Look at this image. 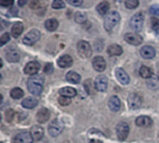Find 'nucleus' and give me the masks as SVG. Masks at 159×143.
I'll return each instance as SVG.
<instances>
[{
	"label": "nucleus",
	"instance_id": "2",
	"mask_svg": "<svg viewBox=\"0 0 159 143\" xmlns=\"http://www.w3.org/2000/svg\"><path fill=\"white\" fill-rule=\"evenodd\" d=\"M121 20V16L118 11H111L106 15L104 21V27L107 31H111L115 27Z\"/></svg>",
	"mask_w": 159,
	"mask_h": 143
},
{
	"label": "nucleus",
	"instance_id": "49",
	"mask_svg": "<svg viewBox=\"0 0 159 143\" xmlns=\"http://www.w3.org/2000/svg\"><path fill=\"white\" fill-rule=\"evenodd\" d=\"M1 120H2V115H1V113H0V122H1Z\"/></svg>",
	"mask_w": 159,
	"mask_h": 143
},
{
	"label": "nucleus",
	"instance_id": "4",
	"mask_svg": "<svg viewBox=\"0 0 159 143\" xmlns=\"http://www.w3.org/2000/svg\"><path fill=\"white\" fill-rule=\"evenodd\" d=\"M143 23H144L143 14L141 12H138L131 17L130 22H129V25L134 31L140 32L142 30V27H143Z\"/></svg>",
	"mask_w": 159,
	"mask_h": 143
},
{
	"label": "nucleus",
	"instance_id": "33",
	"mask_svg": "<svg viewBox=\"0 0 159 143\" xmlns=\"http://www.w3.org/2000/svg\"><path fill=\"white\" fill-rule=\"evenodd\" d=\"M125 7L129 10H134L136 8L139 7V0H125Z\"/></svg>",
	"mask_w": 159,
	"mask_h": 143
},
{
	"label": "nucleus",
	"instance_id": "28",
	"mask_svg": "<svg viewBox=\"0 0 159 143\" xmlns=\"http://www.w3.org/2000/svg\"><path fill=\"white\" fill-rule=\"evenodd\" d=\"M147 86L150 89H156L159 86V78L156 75H152L147 81Z\"/></svg>",
	"mask_w": 159,
	"mask_h": 143
},
{
	"label": "nucleus",
	"instance_id": "36",
	"mask_svg": "<svg viewBox=\"0 0 159 143\" xmlns=\"http://www.w3.org/2000/svg\"><path fill=\"white\" fill-rule=\"evenodd\" d=\"M58 102L61 106H68L70 103H71V99L69 97H66V96H61L59 98H58Z\"/></svg>",
	"mask_w": 159,
	"mask_h": 143
},
{
	"label": "nucleus",
	"instance_id": "41",
	"mask_svg": "<svg viewBox=\"0 0 159 143\" xmlns=\"http://www.w3.org/2000/svg\"><path fill=\"white\" fill-rule=\"evenodd\" d=\"M150 12L153 15H158L159 16V5H152L150 8Z\"/></svg>",
	"mask_w": 159,
	"mask_h": 143
},
{
	"label": "nucleus",
	"instance_id": "17",
	"mask_svg": "<svg viewBox=\"0 0 159 143\" xmlns=\"http://www.w3.org/2000/svg\"><path fill=\"white\" fill-rule=\"evenodd\" d=\"M30 134L34 140L39 141V140L42 139V137L44 136V129L40 125H35L31 128Z\"/></svg>",
	"mask_w": 159,
	"mask_h": 143
},
{
	"label": "nucleus",
	"instance_id": "15",
	"mask_svg": "<svg viewBox=\"0 0 159 143\" xmlns=\"http://www.w3.org/2000/svg\"><path fill=\"white\" fill-rule=\"evenodd\" d=\"M57 65H59V67L61 68H66L69 67L73 65V59L70 55L68 54H65L62 55L58 58L57 60Z\"/></svg>",
	"mask_w": 159,
	"mask_h": 143
},
{
	"label": "nucleus",
	"instance_id": "39",
	"mask_svg": "<svg viewBox=\"0 0 159 143\" xmlns=\"http://www.w3.org/2000/svg\"><path fill=\"white\" fill-rule=\"evenodd\" d=\"M52 71H53V65H52V64L48 63L45 65V67H44V72L46 74H51V73H52Z\"/></svg>",
	"mask_w": 159,
	"mask_h": 143
},
{
	"label": "nucleus",
	"instance_id": "27",
	"mask_svg": "<svg viewBox=\"0 0 159 143\" xmlns=\"http://www.w3.org/2000/svg\"><path fill=\"white\" fill-rule=\"evenodd\" d=\"M58 21L56 19H48L45 22V27L48 31L50 32H53L58 28Z\"/></svg>",
	"mask_w": 159,
	"mask_h": 143
},
{
	"label": "nucleus",
	"instance_id": "8",
	"mask_svg": "<svg viewBox=\"0 0 159 143\" xmlns=\"http://www.w3.org/2000/svg\"><path fill=\"white\" fill-rule=\"evenodd\" d=\"M128 107L131 109H139L142 105V98L138 94H131L127 98Z\"/></svg>",
	"mask_w": 159,
	"mask_h": 143
},
{
	"label": "nucleus",
	"instance_id": "1",
	"mask_svg": "<svg viewBox=\"0 0 159 143\" xmlns=\"http://www.w3.org/2000/svg\"><path fill=\"white\" fill-rule=\"evenodd\" d=\"M44 85V77L40 74H36L31 76L27 82L28 91L33 96H39L42 92Z\"/></svg>",
	"mask_w": 159,
	"mask_h": 143
},
{
	"label": "nucleus",
	"instance_id": "12",
	"mask_svg": "<svg viewBox=\"0 0 159 143\" xmlns=\"http://www.w3.org/2000/svg\"><path fill=\"white\" fill-rule=\"evenodd\" d=\"M40 68V65L36 62V61H31L29 63L26 64V65L25 66L24 68V71H25V73L27 74V75H36L38 72H39V70Z\"/></svg>",
	"mask_w": 159,
	"mask_h": 143
},
{
	"label": "nucleus",
	"instance_id": "9",
	"mask_svg": "<svg viewBox=\"0 0 159 143\" xmlns=\"http://www.w3.org/2000/svg\"><path fill=\"white\" fill-rule=\"evenodd\" d=\"M108 87V79L105 75H98L95 81V88L98 92H105Z\"/></svg>",
	"mask_w": 159,
	"mask_h": 143
},
{
	"label": "nucleus",
	"instance_id": "38",
	"mask_svg": "<svg viewBox=\"0 0 159 143\" xmlns=\"http://www.w3.org/2000/svg\"><path fill=\"white\" fill-rule=\"evenodd\" d=\"M151 25H152V27L154 31H158L159 30V20L157 18H154L152 17L151 19Z\"/></svg>",
	"mask_w": 159,
	"mask_h": 143
},
{
	"label": "nucleus",
	"instance_id": "44",
	"mask_svg": "<svg viewBox=\"0 0 159 143\" xmlns=\"http://www.w3.org/2000/svg\"><path fill=\"white\" fill-rule=\"evenodd\" d=\"M30 8L33 9V10H36V9L39 8V0H34V1H32L31 4H30Z\"/></svg>",
	"mask_w": 159,
	"mask_h": 143
},
{
	"label": "nucleus",
	"instance_id": "22",
	"mask_svg": "<svg viewBox=\"0 0 159 143\" xmlns=\"http://www.w3.org/2000/svg\"><path fill=\"white\" fill-rule=\"evenodd\" d=\"M39 101L37 98L33 97V96H29V97H26L25 98L23 101H22V106L25 108V109H34L35 107H37Z\"/></svg>",
	"mask_w": 159,
	"mask_h": 143
},
{
	"label": "nucleus",
	"instance_id": "24",
	"mask_svg": "<svg viewBox=\"0 0 159 143\" xmlns=\"http://www.w3.org/2000/svg\"><path fill=\"white\" fill-rule=\"evenodd\" d=\"M66 79L68 83H73V84H78L81 82V76L77 72H75V71H69L66 76Z\"/></svg>",
	"mask_w": 159,
	"mask_h": 143
},
{
	"label": "nucleus",
	"instance_id": "43",
	"mask_svg": "<svg viewBox=\"0 0 159 143\" xmlns=\"http://www.w3.org/2000/svg\"><path fill=\"white\" fill-rule=\"evenodd\" d=\"M92 80H86V82L84 83V88L87 91V94H91V88H92Z\"/></svg>",
	"mask_w": 159,
	"mask_h": 143
},
{
	"label": "nucleus",
	"instance_id": "30",
	"mask_svg": "<svg viewBox=\"0 0 159 143\" xmlns=\"http://www.w3.org/2000/svg\"><path fill=\"white\" fill-rule=\"evenodd\" d=\"M139 75H140V77L143 78V79H150L153 74H152V70H151L149 67L142 65V66L139 68Z\"/></svg>",
	"mask_w": 159,
	"mask_h": 143
},
{
	"label": "nucleus",
	"instance_id": "32",
	"mask_svg": "<svg viewBox=\"0 0 159 143\" xmlns=\"http://www.w3.org/2000/svg\"><path fill=\"white\" fill-rule=\"evenodd\" d=\"M74 20L77 24H84L87 21V16L85 13H83L81 11H78L74 15Z\"/></svg>",
	"mask_w": 159,
	"mask_h": 143
},
{
	"label": "nucleus",
	"instance_id": "31",
	"mask_svg": "<svg viewBox=\"0 0 159 143\" xmlns=\"http://www.w3.org/2000/svg\"><path fill=\"white\" fill-rule=\"evenodd\" d=\"M24 95H25V93L20 87H15L11 91V96L13 99H20L24 96Z\"/></svg>",
	"mask_w": 159,
	"mask_h": 143
},
{
	"label": "nucleus",
	"instance_id": "16",
	"mask_svg": "<svg viewBox=\"0 0 159 143\" xmlns=\"http://www.w3.org/2000/svg\"><path fill=\"white\" fill-rule=\"evenodd\" d=\"M50 116H51L50 110L48 109H46V108H41L37 112L36 118H37V121L39 123H46L50 119Z\"/></svg>",
	"mask_w": 159,
	"mask_h": 143
},
{
	"label": "nucleus",
	"instance_id": "14",
	"mask_svg": "<svg viewBox=\"0 0 159 143\" xmlns=\"http://www.w3.org/2000/svg\"><path fill=\"white\" fill-rule=\"evenodd\" d=\"M115 76H116V79L118 80V82L123 84V85H126L129 83L130 82V79H129V76L127 75V73L123 69V68H116L115 70Z\"/></svg>",
	"mask_w": 159,
	"mask_h": 143
},
{
	"label": "nucleus",
	"instance_id": "47",
	"mask_svg": "<svg viewBox=\"0 0 159 143\" xmlns=\"http://www.w3.org/2000/svg\"><path fill=\"white\" fill-rule=\"evenodd\" d=\"M2 101H3V96H2L1 94H0V104L2 103Z\"/></svg>",
	"mask_w": 159,
	"mask_h": 143
},
{
	"label": "nucleus",
	"instance_id": "7",
	"mask_svg": "<svg viewBox=\"0 0 159 143\" xmlns=\"http://www.w3.org/2000/svg\"><path fill=\"white\" fill-rule=\"evenodd\" d=\"M128 133H129V126L125 122H121L117 124L116 126V134L118 138L121 141H124L126 139V137L128 136Z\"/></svg>",
	"mask_w": 159,
	"mask_h": 143
},
{
	"label": "nucleus",
	"instance_id": "10",
	"mask_svg": "<svg viewBox=\"0 0 159 143\" xmlns=\"http://www.w3.org/2000/svg\"><path fill=\"white\" fill-rule=\"evenodd\" d=\"M125 40L133 46H139L142 43L143 39L142 37L137 33H126L125 35Z\"/></svg>",
	"mask_w": 159,
	"mask_h": 143
},
{
	"label": "nucleus",
	"instance_id": "11",
	"mask_svg": "<svg viewBox=\"0 0 159 143\" xmlns=\"http://www.w3.org/2000/svg\"><path fill=\"white\" fill-rule=\"evenodd\" d=\"M34 139L29 132H21L13 138V143H33Z\"/></svg>",
	"mask_w": 159,
	"mask_h": 143
},
{
	"label": "nucleus",
	"instance_id": "37",
	"mask_svg": "<svg viewBox=\"0 0 159 143\" xmlns=\"http://www.w3.org/2000/svg\"><path fill=\"white\" fill-rule=\"evenodd\" d=\"M14 0H0V6L4 8H9L13 6Z\"/></svg>",
	"mask_w": 159,
	"mask_h": 143
},
{
	"label": "nucleus",
	"instance_id": "20",
	"mask_svg": "<svg viewBox=\"0 0 159 143\" xmlns=\"http://www.w3.org/2000/svg\"><path fill=\"white\" fill-rule=\"evenodd\" d=\"M109 108L112 111H118L121 109V100L119 99L118 96H112L109 99Z\"/></svg>",
	"mask_w": 159,
	"mask_h": 143
},
{
	"label": "nucleus",
	"instance_id": "46",
	"mask_svg": "<svg viewBox=\"0 0 159 143\" xmlns=\"http://www.w3.org/2000/svg\"><path fill=\"white\" fill-rule=\"evenodd\" d=\"M89 143H103L102 140L100 139H98V138H93V139H90Z\"/></svg>",
	"mask_w": 159,
	"mask_h": 143
},
{
	"label": "nucleus",
	"instance_id": "6",
	"mask_svg": "<svg viewBox=\"0 0 159 143\" xmlns=\"http://www.w3.org/2000/svg\"><path fill=\"white\" fill-rule=\"evenodd\" d=\"M40 36H41V34L38 29H32L24 37L23 42H24V44L28 45V46L34 45L36 42H38L39 40Z\"/></svg>",
	"mask_w": 159,
	"mask_h": 143
},
{
	"label": "nucleus",
	"instance_id": "5",
	"mask_svg": "<svg viewBox=\"0 0 159 143\" xmlns=\"http://www.w3.org/2000/svg\"><path fill=\"white\" fill-rule=\"evenodd\" d=\"M64 130V123L58 120V119H55L53 120L50 125L48 126V132H49V135L52 137H56L58 136Z\"/></svg>",
	"mask_w": 159,
	"mask_h": 143
},
{
	"label": "nucleus",
	"instance_id": "48",
	"mask_svg": "<svg viewBox=\"0 0 159 143\" xmlns=\"http://www.w3.org/2000/svg\"><path fill=\"white\" fill-rule=\"evenodd\" d=\"M3 66V62H2V60L0 59V68H1Z\"/></svg>",
	"mask_w": 159,
	"mask_h": 143
},
{
	"label": "nucleus",
	"instance_id": "45",
	"mask_svg": "<svg viewBox=\"0 0 159 143\" xmlns=\"http://www.w3.org/2000/svg\"><path fill=\"white\" fill-rule=\"evenodd\" d=\"M29 2V0H18V6L19 7H24Z\"/></svg>",
	"mask_w": 159,
	"mask_h": 143
},
{
	"label": "nucleus",
	"instance_id": "42",
	"mask_svg": "<svg viewBox=\"0 0 159 143\" xmlns=\"http://www.w3.org/2000/svg\"><path fill=\"white\" fill-rule=\"evenodd\" d=\"M13 116H14V112L12 109H8L6 112V118L8 122H11L13 120Z\"/></svg>",
	"mask_w": 159,
	"mask_h": 143
},
{
	"label": "nucleus",
	"instance_id": "21",
	"mask_svg": "<svg viewBox=\"0 0 159 143\" xmlns=\"http://www.w3.org/2000/svg\"><path fill=\"white\" fill-rule=\"evenodd\" d=\"M24 31V25L20 22H16L12 25L11 27V36L14 38H19Z\"/></svg>",
	"mask_w": 159,
	"mask_h": 143
},
{
	"label": "nucleus",
	"instance_id": "35",
	"mask_svg": "<svg viewBox=\"0 0 159 143\" xmlns=\"http://www.w3.org/2000/svg\"><path fill=\"white\" fill-rule=\"evenodd\" d=\"M10 40H11V35L9 33L3 34L1 37H0V47H2L5 44H7Z\"/></svg>",
	"mask_w": 159,
	"mask_h": 143
},
{
	"label": "nucleus",
	"instance_id": "13",
	"mask_svg": "<svg viewBox=\"0 0 159 143\" xmlns=\"http://www.w3.org/2000/svg\"><path fill=\"white\" fill-rule=\"evenodd\" d=\"M92 64H93L94 69L96 71H98V72H103V71L106 69V66H107L106 61L102 56H96L93 59Z\"/></svg>",
	"mask_w": 159,
	"mask_h": 143
},
{
	"label": "nucleus",
	"instance_id": "34",
	"mask_svg": "<svg viewBox=\"0 0 159 143\" xmlns=\"http://www.w3.org/2000/svg\"><path fill=\"white\" fill-rule=\"evenodd\" d=\"M52 7L54 10H61L66 7V4L63 0H53L52 3Z\"/></svg>",
	"mask_w": 159,
	"mask_h": 143
},
{
	"label": "nucleus",
	"instance_id": "3",
	"mask_svg": "<svg viewBox=\"0 0 159 143\" xmlns=\"http://www.w3.org/2000/svg\"><path fill=\"white\" fill-rule=\"evenodd\" d=\"M77 50H78V53L82 58L87 59L90 58L92 55V48L91 45L85 41V40H81L79 41L77 44Z\"/></svg>",
	"mask_w": 159,
	"mask_h": 143
},
{
	"label": "nucleus",
	"instance_id": "40",
	"mask_svg": "<svg viewBox=\"0 0 159 143\" xmlns=\"http://www.w3.org/2000/svg\"><path fill=\"white\" fill-rule=\"evenodd\" d=\"M66 1L74 7H80L83 5V0H66Z\"/></svg>",
	"mask_w": 159,
	"mask_h": 143
},
{
	"label": "nucleus",
	"instance_id": "18",
	"mask_svg": "<svg viewBox=\"0 0 159 143\" xmlns=\"http://www.w3.org/2000/svg\"><path fill=\"white\" fill-rule=\"evenodd\" d=\"M21 58V54L18 50H8L6 52V59L10 63H17Z\"/></svg>",
	"mask_w": 159,
	"mask_h": 143
},
{
	"label": "nucleus",
	"instance_id": "26",
	"mask_svg": "<svg viewBox=\"0 0 159 143\" xmlns=\"http://www.w3.org/2000/svg\"><path fill=\"white\" fill-rule=\"evenodd\" d=\"M59 94L63 96H66V97H74L77 95V92L74 88L72 87H63L59 90Z\"/></svg>",
	"mask_w": 159,
	"mask_h": 143
},
{
	"label": "nucleus",
	"instance_id": "23",
	"mask_svg": "<svg viewBox=\"0 0 159 143\" xmlns=\"http://www.w3.org/2000/svg\"><path fill=\"white\" fill-rule=\"evenodd\" d=\"M136 124L139 127H149L152 124V120L148 116H139L136 120Z\"/></svg>",
	"mask_w": 159,
	"mask_h": 143
},
{
	"label": "nucleus",
	"instance_id": "19",
	"mask_svg": "<svg viewBox=\"0 0 159 143\" xmlns=\"http://www.w3.org/2000/svg\"><path fill=\"white\" fill-rule=\"evenodd\" d=\"M140 55L144 59H152L155 56V50L151 46H143L140 49Z\"/></svg>",
	"mask_w": 159,
	"mask_h": 143
},
{
	"label": "nucleus",
	"instance_id": "25",
	"mask_svg": "<svg viewBox=\"0 0 159 143\" xmlns=\"http://www.w3.org/2000/svg\"><path fill=\"white\" fill-rule=\"evenodd\" d=\"M107 51H108L109 55H111V56H118L123 53V49L120 45L112 44V45L109 46Z\"/></svg>",
	"mask_w": 159,
	"mask_h": 143
},
{
	"label": "nucleus",
	"instance_id": "29",
	"mask_svg": "<svg viewBox=\"0 0 159 143\" xmlns=\"http://www.w3.org/2000/svg\"><path fill=\"white\" fill-rule=\"evenodd\" d=\"M109 10H110V4L108 2H101L97 7V11L100 15L108 14Z\"/></svg>",
	"mask_w": 159,
	"mask_h": 143
}]
</instances>
